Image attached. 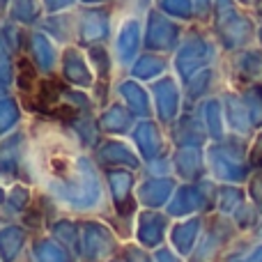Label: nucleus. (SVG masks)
<instances>
[{
    "instance_id": "obj_1",
    "label": "nucleus",
    "mask_w": 262,
    "mask_h": 262,
    "mask_svg": "<svg viewBox=\"0 0 262 262\" xmlns=\"http://www.w3.org/2000/svg\"><path fill=\"white\" fill-rule=\"evenodd\" d=\"M152 0H115V9L124 14V16H136V14H143L149 9Z\"/></svg>"
},
{
    "instance_id": "obj_2",
    "label": "nucleus",
    "mask_w": 262,
    "mask_h": 262,
    "mask_svg": "<svg viewBox=\"0 0 262 262\" xmlns=\"http://www.w3.org/2000/svg\"><path fill=\"white\" fill-rule=\"evenodd\" d=\"M83 3H88V5H92V3H104V0H83Z\"/></svg>"
}]
</instances>
